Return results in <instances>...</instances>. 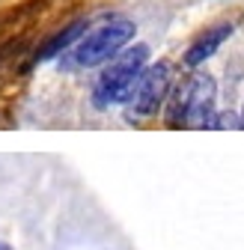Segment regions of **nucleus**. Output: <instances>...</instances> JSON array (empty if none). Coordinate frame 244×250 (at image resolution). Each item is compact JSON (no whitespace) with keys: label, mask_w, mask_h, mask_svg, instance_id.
<instances>
[{"label":"nucleus","mask_w":244,"mask_h":250,"mask_svg":"<svg viewBox=\"0 0 244 250\" xmlns=\"http://www.w3.org/2000/svg\"><path fill=\"white\" fill-rule=\"evenodd\" d=\"M146 69H149V45L137 42L122 54H116L110 62H104V69L96 81V102L102 107L128 104L134 96V86Z\"/></svg>","instance_id":"f257e3e1"},{"label":"nucleus","mask_w":244,"mask_h":250,"mask_svg":"<svg viewBox=\"0 0 244 250\" xmlns=\"http://www.w3.org/2000/svg\"><path fill=\"white\" fill-rule=\"evenodd\" d=\"M215 102H218V83L211 75L200 72L188 78L185 83L173 86L170 96V110L167 122L173 128H208L211 116H215Z\"/></svg>","instance_id":"f03ea898"},{"label":"nucleus","mask_w":244,"mask_h":250,"mask_svg":"<svg viewBox=\"0 0 244 250\" xmlns=\"http://www.w3.org/2000/svg\"><path fill=\"white\" fill-rule=\"evenodd\" d=\"M137 36V27L134 21L128 18H110L104 24H99L96 30L89 33L75 45V62L83 69H93V66H104L110 62L116 54H122Z\"/></svg>","instance_id":"7ed1b4c3"},{"label":"nucleus","mask_w":244,"mask_h":250,"mask_svg":"<svg viewBox=\"0 0 244 250\" xmlns=\"http://www.w3.org/2000/svg\"><path fill=\"white\" fill-rule=\"evenodd\" d=\"M170 92H173V66L170 62H155V66H149L140 75V81L134 86V96L128 102L131 116H137V119L155 116L158 107L170 99Z\"/></svg>","instance_id":"20e7f679"},{"label":"nucleus","mask_w":244,"mask_h":250,"mask_svg":"<svg viewBox=\"0 0 244 250\" xmlns=\"http://www.w3.org/2000/svg\"><path fill=\"white\" fill-rule=\"evenodd\" d=\"M229 36H232V24H215V27H208L205 33H200V36L191 42V48L185 51L182 62H185L188 69L203 66L208 57H215V54H218V48H221Z\"/></svg>","instance_id":"39448f33"},{"label":"nucleus","mask_w":244,"mask_h":250,"mask_svg":"<svg viewBox=\"0 0 244 250\" xmlns=\"http://www.w3.org/2000/svg\"><path fill=\"white\" fill-rule=\"evenodd\" d=\"M83 36H86V21H75V24H69L66 30H60L57 36H51V39L42 45V51H36V62L57 57L60 51H66L72 42H81Z\"/></svg>","instance_id":"423d86ee"},{"label":"nucleus","mask_w":244,"mask_h":250,"mask_svg":"<svg viewBox=\"0 0 244 250\" xmlns=\"http://www.w3.org/2000/svg\"><path fill=\"white\" fill-rule=\"evenodd\" d=\"M208 128H241V119L235 116V113H215L211 116V122H208Z\"/></svg>","instance_id":"0eeeda50"},{"label":"nucleus","mask_w":244,"mask_h":250,"mask_svg":"<svg viewBox=\"0 0 244 250\" xmlns=\"http://www.w3.org/2000/svg\"><path fill=\"white\" fill-rule=\"evenodd\" d=\"M241 128H244V107H241Z\"/></svg>","instance_id":"6e6552de"}]
</instances>
